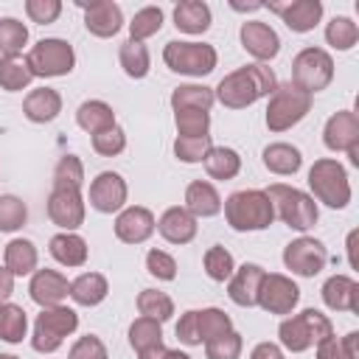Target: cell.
<instances>
[{
  "label": "cell",
  "instance_id": "obj_20",
  "mask_svg": "<svg viewBox=\"0 0 359 359\" xmlns=\"http://www.w3.org/2000/svg\"><path fill=\"white\" fill-rule=\"evenodd\" d=\"M269 11H275L289 31L309 34L323 20V3L320 0H286V3H269Z\"/></svg>",
  "mask_w": 359,
  "mask_h": 359
},
{
  "label": "cell",
  "instance_id": "obj_35",
  "mask_svg": "<svg viewBox=\"0 0 359 359\" xmlns=\"http://www.w3.org/2000/svg\"><path fill=\"white\" fill-rule=\"evenodd\" d=\"M118 62L123 67V73L129 79H146L149 70H151V56H149V48L143 42H135V39H126L118 50Z\"/></svg>",
  "mask_w": 359,
  "mask_h": 359
},
{
  "label": "cell",
  "instance_id": "obj_33",
  "mask_svg": "<svg viewBox=\"0 0 359 359\" xmlns=\"http://www.w3.org/2000/svg\"><path fill=\"white\" fill-rule=\"evenodd\" d=\"M171 109H202V112H210L216 95H213V87L208 84H180L171 90Z\"/></svg>",
  "mask_w": 359,
  "mask_h": 359
},
{
  "label": "cell",
  "instance_id": "obj_31",
  "mask_svg": "<svg viewBox=\"0 0 359 359\" xmlns=\"http://www.w3.org/2000/svg\"><path fill=\"white\" fill-rule=\"evenodd\" d=\"M76 123H79L87 135H98V132L115 126V109H112L107 101H101V98L81 101L79 109H76Z\"/></svg>",
  "mask_w": 359,
  "mask_h": 359
},
{
  "label": "cell",
  "instance_id": "obj_3",
  "mask_svg": "<svg viewBox=\"0 0 359 359\" xmlns=\"http://www.w3.org/2000/svg\"><path fill=\"white\" fill-rule=\"evenodd\" d=\"M328 337H334V323L320 309H303L300 314H292L278 325V339L292 353H303Z\"/></svg>",
  "mask_w": 359,
  "mask_h": 359
},
{
  "label": "cell",
  "instance_id": "obj_55",
  "mask_svg": "<svg viewBox=\"0 0 359 359\" xmlns=\"http://www.w3.org/2000/svg\"><path fill=\"white\" fill-rule=\"evenodd\" d=\"M250 359H286V356H283V348L280 345H275V342H258L250 351Z\"/></svg>",
  "mask_w": 359,
  "mask_h": 359
},
{
  "label": "cell",
  "instance_id": "obj_52",
  "mask_svg": "<svg viewBox=\"0 0 359 359\" xmlns=\"http://www.w3.org/2000/svg\"><path fill=\"white\" fill-rule=\"evenodd\" d=\"M67 359H109V353H107V345L101 342V337L84 334V337H79V339L70 345Z\"/></svg>",
  "mask_w": 359,
  "mask_h": 359
},
{
  "label": "cell",
  "instance_id": "obj_53",
  "mask_svg": "<svg viewBox=\"0 0 359 359\" xmlns=\"http://www.w3.org/2000/svg\"><path fill=\"white\" fill-rule=\"evenodd\" d=\"M25 14L36 25H50L59 20L62 3L59 0H25Z\"/></svg>",
  "mask_w": 359,
  "mask_h": 359
},
{
  "label": "cell",
  "instance_id": "obj_49",
  "mask_svg": "<svg viewBox=\"0 0 359 359\" xmlns=\"http://www.w3.org/2000/svg\"><path fill=\"white\" fill-rule=\"evenodd\" d=\"M210 149H213L210 135L208 137H180L177 135V140H174V157L180 163H188V165L191 163H202Z\"/></svg>",
  "mask_w": 359,
  "mask_h": 359
},
{
  "label": "cell",
  "instance_id": "obj_36",
  "mask_svg": "<svg viewBox=\"0 0 359 359\" xmlns=\"http://www.w3.org/2000/svg\"><path fill=\"white\" fill-rule=\"evenodd\" d=\"M28 334V314L17 303H3L0 306V339L8 345L22 342Z\"/></svg>",
  "mask_w": 359,
  "mask_h": 359
},
{
  "label": "cell",
  "instance_id": "obj_37",
  "mask_svg": "<svg viewBox=\"0 0 359 359\" xmlns=\"http://www.w3.org/2000/svg\"><path fill=\"white\" fill-rule=\"evenodd\" d=\"M196 328H199V339L202 345L233 331V320L227 311L216 309V306H208V309H196Z\"/></svg>",
  "mask_w": 359,
  "mask_h": 359
},
{
  "label": "cell",
  "instance_id": "obj_5",
  "mask_svg": "<svg viewBox=\"0 0 359 359\" xmlns=\"http://www.w3.org/2000/svg\"><path fill=\"white\" fill-rule=\"evenodd\" d=\"M309 188H311V199L314 202H323V205H328L334 210L348 208L351 194H353L345 165L339 160H334V157L314 160V165L309 168Z\"/></svg>",
  "mask_w": 359,
  "mask_h": 359
},
{
  "label": "cell",
  "instance_id": "obj_25",
  "mask_svg": "<svg viewBox=\"0 0 359 359\" xmlns=\"http://www.w3.org/2000/svg\"><path fill=\"white\" fill-rule=\"evenodd\" d=\"M62 112V95L53 87H36L22 101V115L31 123H50Z\"/></svg>",
  "mask_w": 359,
  "mask_h": 359
},
{
  "label": "cell",
  "instance_id": "obj_27",
  "mask_svg": "<svg viewBox=\"0 0 359 359\" xmlns=\"http://www.w3.org/2000/svg\"><path fill=\"white\" fill-rule=\"evenodd\" d=\"M36 264H39V252H36V244L31 238H11L6 244V250H3V266L14 278L34 275L36 272Z\"/></svg>",
  "mask_w": 359,
  "mask_h": 359
},
{
  "label": "cell",
  "instance_id": "obj_7",
  "mask_svg": "<svg viewBox=\"0 0 359 359\" xmlns=\"http://www.w3.org/2000/svg\"><path fill=\"white\" fill-rule=\"evenodd\" d=\"M25 65L31 70L34 79H59L73 73L76 67V50L67 39L59 36H45L36 45L28 48L25 53Z\"/></svg>",
  "mask_w": 359,
  "mask_h": 359
},
{
  "label": "cell",
  "instance_id": "obj_32",
  "mask_svg": "<svg viewBox=\"0 0 359 359\" xmlns=\"http://www.w3.org/2000/svg\"><path fill=\"white\" fill-rule=\"evenodd\" d=\"M202 165H205V171H208L210 180L227 182V180L238 177V171H241V157H238V151L230 149V146H213V149L205 154Z\"/></svg>",
  "mask_w": 359,
  "mask_h": 359
},
{
  "label": "cell",
  "instance_id": "obj_4",
  "mask_svg": "<svg viewBox=\"0 0 359 359\" xmlns=\"http://www.w3.org/2000/svg\"><path fill=\"white\" fill-rule=\"evenodd\" d=\"M266 196L275 208V219H280L286 227L297 230V233H306L317 224L320 219V208L317 202L311 199V194L294 188V185H283V182H275L266 188Z\"/></svg>",
  "mask_w": 359,
  "mask_h": 359
},
{
  "label": "cell",
  "instance_id": "obj_61",
  "mask_svg": "<svg viewBox=\"0 0 359 359\" xmlns=\"http://www.w3.org/2000/svg\"><path fill=\"white\" fill-rule=\"evenodd\" d=\"M0 306H3V303H0Z\"/></svg>",
  "mask_w": 359,
  "mask_h": 359
},
{
  "label": "cell",
  "instance_id": "obj_8",
  "mask_svg": "<svg viewBox=\"0 0 359 359\" xmlns=\"http://www.w3.org/2000/svg\"><path fill=\"white\" fill-rule=\"evenodd\" d=\"M163 62L168 70L180 73V76H194L202 79L208 73L216 70L219 65V53L213 45L208 42H185V39H171L163 48Z\"/></svg>",
  "mask_w": 359,
  "mask_h": 359
},
{
  "label": "cell",
  "instance_id": "obj_47",
  "mask_svg": "<svg viewBox=\"0 0 359 359\" xmlns=\"http://www.w3.org/2000/svg\"><path fill=\"white\" fill-rule=\"evenodd\" d=\"M28 222V208L20 196L3 194L0 196V233H17Z\"/></svg>",
  "mask_w": 359,
  "mask_h": 359
},
{
  "label": "cell",
  "instance_id": "obj_43",
  "mask_svg": "<svg viewBox=\"0 0 359 359\" xmlns=\"http://www.w3.org/2000/svg\"><path fill=\"white\" fill-rule=\"evenodd\" d=\"M174 126L180 137H208L210 135V112L202 109H177Z\"/></svg>",
  "mask_w": 359,
  "mask_h": 359
},
{
  "label": "cell",
  "instance_id": "obj_50",
  "mask_svg": "<svg viewBox=\"0 0 359 359\" xmlns=\"http://www.w3.org/2000/svg\"><path fill=\"white\" fill-rule=\"evenodd\" d=\"M93 149H95V154H101V157H118V154L126 149V132L115 123L112 129H104V132L93 135Z\"/></svg>",
  "mask_w": 359,
  "mask_h": 359
},
{
  "label": "cell",
  "instance_id": "obj_26",
  "mask_svg": "<svg viewBox=\"0 0 359 359\" xmlns=\"http://www.w3.org/2000/svg\"><path fill=\"white\" fill-rule=\"evenodd\" d=\"M261 163L266 171L278 174V177H292L300 171L303 165V154L297 146L286 143V140H278V143H269L264 151H261Z\"/></svg>",
  "mask_w": 359,
  "mask_h": 359
},
{
  "label": "cell",
  "instance_id": "obj_18",
  "mask_svg": "<svg viewBox=\"0 0 359 359\" xmlns=\"http://www.w3.org/2000/svg\"><path fill=\"white\" fill-rule=\"evenodd\" d=\"M79 6L84 8V28L93 36L109 39L123 28V11L118 3H112V0H93V3L79 0Z\"/></svg>",
  "mask_w": 359,
  "mask_h": 359
},
{
  "label": "cell",
  "instance_id": "obj_15",
  "mask_svg": "<svg viewBox=\"0 0 359 359\" xmlns=\"http://www.w3.org/2000/svg\"><path fill=\"white\" fill-rule=\"evenodd\" d=\"M238 39H241V48L255 62H261V65H266L269 59H275L278 50H280L278 31L269 22H261V20H244L241 28H238Z\"/></svg>",
  "mask_w": 359,
  "mask_h": 359
},
{
  "label": "cell",
  "instance_id": "obj_29",
  "mask_svg": "<svg viewBox=\"0 0 359 359\" xmlns=\"http://www.w3.org/2000/svg\"><path fill=\"white\" fill-rule=\"evenodd\" d=\"M107 294H109V283L101 272H81L79 278L70 280V300L79 306L93 309V306L104 303Z\"/></svg>",
  "mask_w": 359,
  "mask_h": 359
},
{
  "label": "cell",
  "instance_id": "obj_23",
  "mask_svg": "<svg viewBox=\"0 0 359 359\" xmlns=\"http://www.w3.org/2000/svg\"><path fill=\"white\" fill-rule=\"evenodd\" d=\"M320 294L331 311H348V314L359 311V283L348 275H331L323 283Z\"/></svg>",
  "mask_w": 359,
  "mask_h": 359
},
{
  "label": "cell",
  "instance_id": "obj_13",
  "mask_svg": "<svg viewBox=\"0 0 359 359\" xmlns=\"http://www.w3.org/2000/svg\"><path fill=\"white\" fill-rule=\"evenodd\" d=\"M323 143L328 151H345L353 165H359V118L353 109L334 112L323 126Z\"/></svg>",
  "mask_w": 359,
  "mask_h": 359
},
{
  "label": "cell",
  "instance_id": "obj_19",
  "mask_svg": "<svg viewBox=\"0 0 359 359\" xmlns=\"http://www.w3.org/2000/svg\"><path fill=\"white\" fill-rule=\"evenodd\" d=\"M28 294L36 306L42 309H50V306H62L65 297H70V280L59 272V269H36L31 275V283H28Z\"/></svg>",
  "mask_w": 359,
  "mask_h": 359
},
{
  "label": "cell",
  "instance_id": "obj_45",
  "mask_svg": "<svg viewBox=\"0 0 359 359\" xmlns=\"http://www.w3.org/2000/svg\"><path fill=\"white\" fill-rule=\"evenodd\" d=\"M129 345L135 348V353L146 351V348H154V345H163V325L157 320L137 317L129 325Z\"/></svg>",
  "mask_w": 359,
  "mask_h": 359
},
{
  "label": "cell",
  "instance_id": "obj_60",
  "mask_svg": "<svg viewBox=\"0 0 359 359\" xmlns=\"http://www.w3.org/2000/svg\"><path fill=\"white\" fill-rule=\"evenodd\" d=\"M0 359H20V356H14V353H0Z\"/></svg>",
  "mask_w": 359,
  "mask_h": 359
},
{
  "label": "cell",
  "instance_id": "obj_57",
  "mask_svg": "<svg viewBox=\"0 0 359 359\" xmlns=\"http://www.w3.org/2000/svg\"><path fill=\"white\" fill-rule=\"evenodd\" d=\"M165 345H154V348H146V351H137V359H165Z\"/></svg>",
  "mask_w": 359,
  "mask_h": 359
},
{
  "label": "cell",
  "instance_id": "obj_16",
  "mask_svg": "<svg viewBox=\"0 0 359 359\" xmlns=\"http://www.w3.org/2000/svg\"><path fill=\"white\" fill-rule=\"evenodd\" d=\"M87 216V205L81 191H50L48 196V219L62 230V233H73L84 224Z\"/></svg>",
  "mask_w": 359,
  "mask_h": 359
},
{
  "label": "cell",
  "instance_id": "obj_56",
  "mask_svg": "<svg viewBox=\"0 0 359 359\" xmlns=\"http://www.w3.org/2000/svg\"><path fill=\"white\" fill-rule=\"evenodd\" d=\"M11 292H14V275L6 266H0V303H8Z\"/></svg>",
  "mask_w": 359,
  "mask_h": 359
},
{
  "label": "cell",
  "instance_id": "obj_6",
  "mask_svg": "<svg viewBox=\"0 0 359 359\" xmlns=\"http://www.w3.org/2000/svg\"><path fill=\"white\" fill-rule=\"evenodd\" d=\"M311 101H314V95L303 93L292 81L278 84L275 93L269 95V104H266V115H264L266 129L269 132H286V129L297 126L311 112Z\"/></svg>",
  "mask_w": 359,
  "mask_h": 359
},
{
  "label": "cell",
  "instance_id": "obj_9",
  "mask_svg": "<svg viewBox=\"0 0 359 359\" xmlns=\"http://www.w3.org/2000/svg\"><path fill=\"white\" fill-rule=\"evenodd\" d=\"M79 328V314L70 306H50L42 309L34 320V334H31V348L36 353H53L62 348L65 337H70Z\"/></svg>",
  "mask_w": 359,
  "mask_h": 359
},
{
  "label": "cell",
  "instance_id": "obj_46",
  "mask_svg": "<svg viewBox=\"0 0 359 359\" xmlns=\"http://www.w3.org/2000/svg\"><path fill=\"white\" fill-rule=\"evenodd\" d=\"M34 81L25 59H0V87L6 93H20Z\"/></svg>",
  "mask_w": 359,
  "mask_h": 359
},
{
  "label": "cell",
  "instance_id": "obj_22",
  "mask_svg": "<svg viewBox=\"0 0 359 359\" xmlns=\"http://www.w3.org/2000/svg\"><path fill=\"white\" fill-rule=\"evenodd\" d=\"M196 219L182 208V205H174V208H165L163 216L157 219V233L168 241V244H191L196 238Z\"/></svg>",
  "mask_w": 359,
  "mask_h": 359
},
{
  "label": "cell",
  "instance_id": "obj_1",
  "mask_svg": "<svg viewBox=\"0 0 359 359\" xmlns=\"http://www.w3.org/2000/svg\"><path fill=\"white\" fill-rule=\"evenodd\" d=\"M275 87H278V79H275L272 67L261 65V62H252V65H244V67L227 73L213 87V95L227 109H247L255 101L269 98L275 93Z\"/></svg>",
  "mask_w": 359,
  "mask_h": 359
},
{
  "label": "cell",
  "instance_id": "obj_30",
  "mask_svg": "<svg viewBox=\"0 0 359 359\" xmlns=\"http://www.w3.org/2000/svg\"><path fill=\"white\" fill-rule=\"evenodd\" d=\"M48 250L53 255V261H59L62 266H84L87 264V241L79 233H56L48 241Z\"/></svg>",
  "mask_w": 359,
  "mask_h": 359
},
{
  "label": "cell",
  "instance_id": "obj_28",
  "mask_svg": "<svg viewBox=\"0 0 359 359\" xmlns=\"http://www.w3.org/2000/svg\"><path fill=\"white\" fill-rule=\"evenodd\" d=\"M210 22H213L210 6L202 0H182L174 6V25L182 34H191V36L205 34L210 28Z\"/></svg>",
  "mask_w": 359,
  "mask_h": 359
},
{
  "label": "cell",
  "instance_id": "obj_39",
  "mask_svg": "<svg viewBox=\"0 0 359 359\" xmlns=\"http://www.w3.org/2000/svg\"><path fill=\"white\" fill-rule=\"evenodd\" d=\"M84 185V163L76 154L59 157L53 168V188L56 191H81Z\"/></svg>",
  "mask_w": 359,
  "mask_h": 359
},
{
  "label": "cell",
  "instance_id": "obj_21",
  "mask_svg": "<svg viewBox=\"0 0 359 359\" xmlns=\"http://www.w3.org/2000/svg\"><path fill=\"white\" fill-rule=\"evenodd\" d=\"M266 269L261 264H241L233 269V275L227 278V297L241 306V309H252L258 300V289L264 280Z\"/></svg>",
  "mask_w": 359,
  "mask_h": 359
},
{
  "label": "cell",
  "instance_id": "obj_54",
  "mask_svg": "<svg viewBox=\"0 0 359 359\" xmlns=\"http://www.w3.org/2000/svg\"><path fill=\"white\" fill-rule=\"evenodd\" d=\"M177 339L182 342V345H202V339H199V328H196V309H188V311H182L180 314V320H177Z\"/></svg>",
  "mask_w": 359,
  "mask_h": 359
},
{
  "label": "cell",
  "instance_id": "obj_38",
  "mask_svg": "<svg viewBox=\"0 0 359 359\" xmlns=\"http://www.w3.org/2000/svg\"><path fill=\"white\" fill-rule=\"evenodd\" d=\"M137 311L140 317H149V320H157L160 325L165 320L174 317V300L165 294V292H157V289H143L137 294Z\"/></svg>",
  "mask_w": 359,
  "mask_h": 359
},
{
  "label": "cell",
  "instance_id": "obj_10",
  "mask_svg": "<svg viewBox=\"0 0 359 359\" xmlns=\"http://www.w3.org/2000/svg\"><path fill=\"white\" fill-rule=\"evenodd\" d=\"M334 81V59L325 48H303L297 50V56L292 59V84L300 87L303 93L314 95L320 90H325Z\"/></svg>",
  "mask_w": 359,
  "mask_h": 359
},
{
  "label": "cell",
  "instance_id": "obj_48",
  "mask_svg": "<svg viewBox=\"0 0 359 359\" xmlns=\"http://www.w3.org/2000/svg\"><path fill=\"white\" fill-rule=\"evenodd\" d=\"M241 351H244V339L236 328L210 339V342H205V356L208 359H241Z\"/></svg>",
  "mask_w": 359,
  "mask_h": 359
},
{
  "label": "cell",
  "instance_id": "obj_11",
  "mask_svg": "<svg viewBox=\"0 0 359 359\" xmlns=\"http://www.w3.org/2000/svg\"><path fill=\"white\" fill-rule=\"evenodd\" d=\"M325 264H328V250L314 236H300V238H294L283 247V266L292 275L314 278L325 269Z\"/></svg>",
  "mask_w": 359,
  "mask_h": 359
},
{
  "label": "cell",
  "instance_id": "obj_42",
  "mask_svg": "<svg viewBox=\"0 0 359 359\" xmlns=\"http://www.w3.org/2000/svg\"><path fill=\"white\" fill-rule=\"evenodd\" d=\"M325 42L334 48V50H351L356 42H359V25L351 20V17H334L328 25H325Z\"/></svg>",
  "mask_w": 359,
  "mask_h": 359
},
{
  "label": "cell",
  "instance_id": "obj_34",
  "mask_svg": "<svg viewBox=\"0 0 359 359\" xmlns=\"http://www.w3.org/2000/svg\"><path fill=\"white\" fill-rule=\"evenodd\" d=\"M28 45V25L17 17H0V59H17Z\"/></svg>",
  "mask_w": 359,
  "mask_h": 359
},
{
  "label": "cell",
  "instance_id": "obj_2",
  "mask_svg": "<svg viewBox=\"0 0 359 359\" xmlns=\"http://www.w3.org/2000/svg\"><path fill=\"white\" fill-rule=\"evenodd\" d=\"M224 219L236 233H255V230H266L275 222V208L266 196V191L258 188H244L230 194L222 202Z\"/></svg>",
  "mask_w": 359,
  "mask_h": 359
},
{
  "label": "cell",
  "instance_id": "obj_51",
  "mask_svg": "<svg viewBox=\"0 0 359 359\" xmlns=\"http://www.w3.org/2000/svg\"><path fill=\"white\" fill-rule=\"evenodd\" d=\"M146 269L157 280H174L177 278V261L165 250H149L146 252Z\"/></svg>",
  "mask_w": 359,
  "mask_h": 359
},
{
  "label": "cell",
  "instance_id": "obj_44",
  "mask_svg": "<svg viewBox=\"0 0 359 359\" xmlns=\"http://www.w3.org/2000/svg\"><path fill=\"white\" fill-rule=\"evenodd\" d=\"M202 266H205V275L210 280L224 283L233 275V269H236V258H233L230 250H224L222 244H216V247H208V252L202 258Z\"/></svg>",
  "mask_w": 359,
  "mask_h": 359
},
{
  "label": "cell",
  "instance_id": "obj_24",
  "mask_svg": "<svg viewBox=\"0 0 359 359\" xmlns=\"http://www.w3.org/2000/svg\"><path fill=\"white\" fill-rule=\"evenodd\" d=\"M194 219H210L222 213V196L213 182L208 180H194L185 188V205H182Z\"/></svg>",
  "mask_w": 359,
  "mask_h": 359
},
{
  "label": "cell",
  "instance_id": "obj_14",
  "mask_svg": "<svg viewBox=\"0 0 359 359\" xmlns=\"http://www.w3.org/2000/svg\"><path fill=\"white\" fill-rule=\"evenodd\" d=\"M126 180L118 171H101L90 182V208L98 213H121L126 208Z\"/></svg>",
  "mask_w": 359,
  "mask_h": 359
},
{
  "label": "cell",
  "instance_id": "obj_41",
  "mask_svg": "<svg viewBox=\"0 0 359 359\" xmlns=\"http://www.w3.org/2000/svg\"><path fill=\"white\" fill-rule=\"evenodd\" d=\"M163 28V8L160 6H143L140 11H135L132 22H129V39L143 42L154 34H160Z\"/></svg>",
  "mask_w": 359,
  "mask_h": 359
},
{
  "label": "cell",
  "instance_id": "obj_40",
  "mask_svg": "<svg viewBox=\"0 0 359 359\" xmlns=\"http://www.w3.org/2000/svg\"><path fill=\"white\" fill-rule=\"evenodd\" d=\"M317 359H359V331H348L342 339L328 337L314 345Z\"/></svg>",
  "mask_w": 359,
  "mask_h": 359
},
{
  "label": "cell",
  "instance_id": "obj_12",
  "mask_svg": "<svg viewBox=\"0 0 359 359\" xmlns=\"http://www.w3.org/2000/svg\"><path fill=\"white\" fill-rule=\"evenodd\" d=\"M297 303H300V289L289 275H280V272L264 275L255 306H261L266 314L283 317V314H292L297 309Z\"/></svg>",
  "mask_w": 359,
  "mask_h": 359
},
{
  "label": "cell",
  "instance_id": "obj_58",
  "mask_svg": "<svg viewBox=\"0 0 359 359\" xmlns=\"http://www.w3.org/2000/svg\"><path fill=\"white\" fill-rule=\"evenodd\" d=\"M348 264H351V269H356V230H351L348 233Z\"/></svg>",
  "mask_w": 359,
  "mask_h": 359
},
{
  "label": "cell",
  "instance_id": "obj_17",
  "mask_svg": "<svg viewBox=\"0 0 359 359\" xmlns=\"http://www.w3.org/2000/svg\"><path fill=\"white\" fill-rule=\"evenodd\" d=\"M157 230V219L143 205H129L115 216V238L123 244H143Z\"/></svg>",
  "mask_w": 359,
  "mask_h": 359
},
{
  "label": "cell",
  "instance_id": "obj_59",
  "mask_svg": "<svg viewBox=\"0 0 359 359\" xmlns=\"http://www.w3.org/2000/svg\"><path fill=\"white\" fill-rule=\"evenodd\" d=\"M165 359H191V356H188L185 351H171V348H168V351H165Z\"/></svg>",
  "mask_w": 359,
  "mask_h": 359
}]
</instances>
